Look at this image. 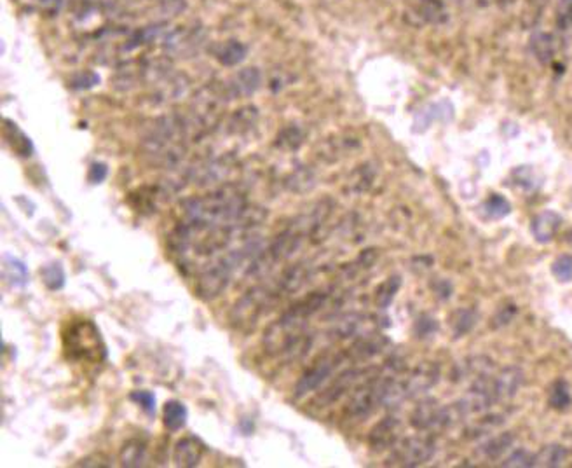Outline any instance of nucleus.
<instances>
[{
    "label": "nucleus",
    "mask_w": 572,
    "mask_h": 468,
    "mask_svg": "<svg viewBox=\"0 0 572 468\" xmlns=\"http://www.w3.org/2000/svg\"><path fill=\"white\" fill-rule=\"evenodd\" d=\"M246 199L234 189H222L208 196H196L182 203L184 222L194 231L232 226L239 231V220L246 212Z\"/></svg>",
    "instance_id": "1"
},
{
    "label": "nucleus",
    "mask_w": 572,
    "mask_h": 468,
    "mask_svg": "<svg viewBox=\"0 0 572 468\" xmlns=\"http://www.w3.org/2000/svg\"><path fill=\"white\" fill-rule=\"evenodd\" d=\"M65 348L74 359L86 360H103L105 359V348L102 344L98 329L89 320L70 325V330L65 336Z\"/></svg>",
    "instance_id": "2"
},
{
    "label": "nucleus",
    "mask_w": 572,
    "mask_h": 468,
    "mask_svg": "<svg viewBox=\"0 0 572 468\" xmlns=\"http://www.w3.org/2000/svg\"><path fill=\"white\" fill-rule=\"evenodd\" d=\"M225 93L216 89L215 86H208L199 91V95L192 100L191 105V119H189V130L194 128L199 132H206L216 125L222 116V107L225 105Z\"/></svg>",
    "instance_id": "3"
},
{
    "label": "nucleus",
    "mask_w": 572,
    "mask_h": 468,
    "mask_svg": "<svg viewBox=\"0 0 572 468\" xmlns=\"http://www.w3.org/2000/svg\"><path fill=\"white\" fill-rule=\"evenodd\" d=\"M276 299V292L269 290V288L264 287H255L251 288L250 292L243 295L239 301L234 304L232 311H230V323L236 329H250L251 325L258 322V318L262 316V313L265 311V308L271 306V302Z\"/></svg>",
    "instance_id": "4"
},
{
    "label": "nucleus",
    "mask_w": 572,
    "mask_h": 468,
    "mask_svg": "<svg viewBox=\"0 0 572 468\" xmlns=\"http://www.w3.org/2000/svg\"><path fill=\"white\" fill-rule=\"evenodd\" d=\"M389 377H374L363 387H358L347 404L346 412L353 419H363L370 416L377 407L384 405L386 391H388Z\"/></svg>",
    "instance_id": "5"
},
{
    "label": "nucleus",
    "mask_w": 572,
    "mask_h": 468,
    "mask_svg": "<svg viewBox=\"0 0 572 468\" xmlns=\"http://www.w3.org/2000/svg\"><path fill=\"white\" fill-rule=\"evenodd\" d=\"M435 454V442L426 437H410L395 446L392 461L402 467H419L427 463Z\"/></svg>",
    "instance_id": "6"
},
{
    "label": "nucleus",
    "mask_w": 572,
    "mask_h": 468,
    "mask_svg": "<svg viewBox=\"0 0 572 468\" xmlns=\"http://www.w3.org/2000/svg\"><path fill=\"white\" fill-rule=\"evenodd\" d=\"M340 362H344V355L325 357L319 362H316L311 369L302 374V377L295 384V398H302L308 393H311V391L318 390L332 376L333 370L340 366Z\"/></svg>",
    "instance_id": "7"
},
{
    "label": "nucleus",
    "mask_w": 572,
    "mask_h": 468,
    "mask_svg": "<svg viewBox=\"0 0 572 468\" xmlns=\"http://www.w3.org/2000/svg\"><path fill=\"white\" fill-rule=\"evenodd\" d=\"M374 373V369H349L346 370V373L340 374L339 377L335 380V383L330 384L328 388H326L325 391H323L321 395H318L315 400L316 405H319V407H326V405H332L333 402H337L339 398H342L344 395L347 393V391L351 390H356L358 387H360L361 381L365 380L363 376H367V374Z\"/></svg>",
    "instance_id": "8"
},
{
    "label": "nucleus",
    "mask_w": 572,
    "mask_h": 468,
    "mask_svg": "<svg viewBox=\"0 0 572 468\" xmlns=\"http://www.w3.org/2000/svg\"><path fill=\"white\" fill-rule=\"evenodd\" d=\"M440 377V367L436 364H420L415 370H412L408 377L403 381L405 387L406 398L419 397L420 393H426L427 390H431Z\"/></svg>",
    "instance_id": "9"
},
{
    "label": "nucleus",
    "mask_w": 572,
    "mask_h": 468,
    "mask_svg": "<svg viewBox=\"0 0 572 468\" xmlns=\"http://www.w3.org/2000/svg\"><path fill=\"white\" fill-rule=\"evenodd\" d=\"M412 425L417 430L447 428L445 407H440L436 400H422L412 412Z\"/></svg>",
    "instance_id": "10"
},
{
    "label": "nucleus",
    "mask_w": 572,
    "mask_h": 468,
    "mask_svg": "<svg viewBox=\"0 0 572 468\" xmlns=\"http://www.w3.org/2000/svg\"><path fill=\"white\" fill-rule=\"evenodd\" d=\"M399 428H402L399 419L395 418V416H388L372 428L370 435H368V446L374 451H384L389 449V447H395L399 435Z\"/></svg>",
    "instance_id": "11"
},
{
    "label": "nucleus",
    "mask_w": 572,
    "mask_h": 468,
    "mask_svg": "<svg viewBox=\"0 0 572 468\" xmlns=\"http://www.w3.org/2000/svg\"><path fill=\"white\" fill-rule=\"evenodd\" d=\"M202 454H205V446L199 439L196 437L189 435L184 437L177 442L175 446V453H173V461L177 467H184V468H192L198 467L199 461H201Z\"/></svg>",
    "instance_id": "12"
},
{
    "label": "nucleus",
    "mask_w": 572,
    "mask_h": 468,
    "mask_svg": "<svg viewBox=\"0 0 572 468\" xmlns=\"http://www.w3.org/2000/svg\"><path fill=\"white\" fill-rule=\"evenodd\" d=\"M229 173V163L225 157L220 159H208L202 161L196 168H191V180H194L198 185H208L213 182H220Z\"/></svg>",
    "instance_id": "13"
},
{
    "label": "nucleus",
    "mask_w": 572,
    "mask_h": 468,
    "mask_svg": "<svg viewBox=\"0 0 572 468\" xmlns=\"http://www.w3.org/2000/svg\"><path fill=\"white\" fill-rule=\"evenodd\" d=\"M560 226L562 217L558 215L557 212H553V210H546V212L539 213V215L532 220L530 231H532L534 238H536L537 243H550L551 240L557 236Z\"/></svg>",
    "instance_id": "14"
},
{
    "label": "nucleus",
    "mask_w": 572,
    "mask_h": 468,
    "mask_svg": "<svg viewBox=\"0 0 572 468\" xmlns=\"http://www.w3.org/2000/svg\"><path fill=\"white\" fill-rule=\"evenodd\" d=\"M260 82L262 75L258 68H244L234 75L227 86V93L229 96H250L260 88Z\"/></svg>",
    "instance_id": "15"
},
{
    "label": "nucleus",
    "mask_w": 572,
    "mask_h": 468,
    "mask_svg": "<svg viewBox=\"0 0 572 468\" xmlns=\"http://www.w3.org/2000/svg\"><path fill=\"white\" fill-rule=\"evenodd\" d=\"M523 383V373L518 367H506L498 377H494L498 400H509L518 393Z\"/></svg>",
    "instance_id": "16"
},
{
    "label": "nucleus",
    "mask_w": 572,
    "mask_h": 468,
    "mask_svg": "<svg viewBox=\"0 0 572 468\" xmlns=\"http://www.w3.org/2000/svg\"><path fill=\"white\" fill-rule=\"evenodd\" d=\"M436 119H440V121H449V119H452V105L447 102H440L431 107H427V110H422L420 114H417L415 123H413L415 128L413 130H415V132H424V130L429 128V125H431L433 121H436Z\"/></svg>",
    "instance_id": "17"
},
{
    "label": "nucleus",
    "mask_w": 572,
    "mask_h": 468,
    "mask_svg": "<svg viewBox=\"0 0 572 468\" xmlns=\"http://www.w3.org/2000/svg\"><path fill=\"white\" fill-rule=\"evenodd\" d=\"M145 460H147V446L141 442V440L131 439V440H127L122 447H120L119 461L122 467H129V468L141 467V465H145Z\"/></svg>",
    "instance_id": "18"
},
{
    "label": "nucleus",
    "mask_w": 572,
    "mask_h": 468,
    "mask_svg": "<svg viewBox=\"0 0 572 468\" xmlns=\"http://www.w3.org/2000/svg\"><path fill=\"white\" fill-rule=\"evenodd\" d=\"M389 341L386 339L384 336H377V337H365V339H360L353 348H351L349 355H353L356 360H367L372 359V357L379 355L384 346H388Z\"/></svg>",
    "instance_id": "19"
},
{
    "label": "nucleus",
    "mask_w": 572,
    "mask_h": 468,
    "mask_svg": "<svg viewBox=\"0 0 572 468\" xmlns=\"http://www.w3.org/2000/svg\"><path fill=\"white\" fill-rule=\"evenodd\" d=\"M187 418H189V411L182 402L178 400H170L166 402L163 411V421L164 426H166L170 432H178V430L184 428L187 425Z\"/></svg>",
    "instance_id": "20"
},
{
    "label": "nucleus",
    "mask_w": 572,
    "mask_h": 468,
    "mask_svg": "<svg viewBox=\"0 0 572 468\" xmlns=\"http://www.w3.org/2000/svg\"><path fill=\"white\" fill-rule=\"evenodd\" d=\"M548 402H550L551 407L557 409V411H565V409L571 407L572 393L567 381L557 380L551 384L550 391H548Z\"/></svg>",
    "instance_id": "21"
},
{
    "label": "nucleus",
    "mask_w": 572,
    "mask_h": 468,
    "mask_svg": "<svg viewBox=\"0 0 572 468\" xmlns=\"http://www.w3.org/2000/svg\"><path fill=\"white\" fill-rule=\"evenodd\" d=\"M478 315L475 309L461 308L454 311L452 318H450V325H452V332L456 337H463L477 325Z\"/></svg>",
    "instance_id": "22"
},
{
    "label": "nucleus",
    "mask_w": 572,
    "mask_h": 468,
    "mask_svg": "<svg viewBox=\"0 0 572 468\" xmlns=\"http://www.w3.org/2000/svg\"><path fill=\"white\" fill-rule=\"evenodd\" d=\"M4 135L6 139H8V142L11 143L13 149H15L19 156H30V154H32V142L29 140V136H26L18 126L13 125L11 121H6Z\"/></svg>",
    "instance_id": "23"
},
{
    "label": "nucleus",
    "mask_w": 572,
    "mask_h": 468,
    "mask_svg": "<svg viewBox=\"0 0 572 468\" xmlns=\"http://www.w3.org/2000/svg\"><path fill=\"white\" fill-rule=\"evenodd\" d=\"M4 274L13 287H25L29 283V267L15 257L4 259Z\"/></svg>",
    "instance_id": "24"
},
{
    "label": "nucleus",
    "mask_w": 572,
    "mask_h": 468,
    "mask_svg": "<svg viewBox=\"0 0 572 468\" xmlns=\"http://www.w3.org/2000/svg\"><path fill=\"white\" fill-rule=\"evenodd\" d=\"M567 458V449L558 444L544 446L536 454V467H560Z\"/></svg>",
    "instance_id": "25"
},
{
    "label": "nucleus",
    "mask_w": 572,
    "mask_h": 468,
    "mask_svg": "<svg viewBox=\"0 0 572 468\" xmlns=\"http://www.w3.org/2000/svg\"><path fill=\"white\" fill-rule=\"evenodd\" d=\"M257 109L255 107H243L241 110H236V114H234L232 117H230L229 121V132L230 133H243L246 132V130H250L251 126L255 125V121H257Z\"/></svg>",
    "instance_id": "26"
},
{
    "label": "nucleus",
    "mask_w": 572,
    "mask_h": 468,
    "mask_svg": "<svg viewBox=\"0 0 572 468\" xmlns=\"http://www.w3.org/2000/svg\"><path fill=\"white\" fill-rule=\"evenodd\" d=\"M244 56H246V46L237 42V40H229L216 53V58H219L220 63L227 65V67H234L239 61H243Z\"/></svg>",
    "instance_id": "27"
},
{
    "label": "nucleus",
    "mask_w": 572,
    "mask_h": 468,
    "mask_svg": "<svg viewBox=\"0 0 572 468\" xmlns=\"http://www.w3.org/2000/svg\"><path fill=\"white\" fill-rule=\"evenodd\" d=\"M530 47H532L537 60L543 61V63H548V61L553 60L555 44L553 37H551L550 33H537V36L530 40Z\"/></svg>",
    "instance_id": "28"
},
{
    "label": "nucleus",
    "mask_w": 572,
    "mask_h": 468,
    "mask_svg": "<svg viewBox=\"0 0 572 468\" xmlns=\"http://www.w3.org/2000/svg\"><path fill=\"white\" fill-rule=\"evenodd\" d=\"M399 287H402V278L399 276H389L381 287L377 288V306L381 309L389 308L395 295L398 294Z\"/></svg>",
    "instance_id": "29"
},
{
    "label": "nucleus",
    "mask_w": 572,
    "mask_h": 468,
    "mask_svg": "<svg viewBox=\"0 0 572 468\" xmlns=\"http://www.w3.org/2000/svg\"><path fill=\"white\" fill-rule=\"evenodd\" d=\"M40 274H42L44 285H46L49 290H60V288H63L65 271L63 267H61V264H47V266L42 267Z\"/></svg>",
    "instance_id": "30"
},
{
    "label": "nucleus",
    "mask_w": 572,
    "mask_h": 468,
    "mask_svg": "<svg viewBox=\"0 0 572 468\" xmlns=\"http://www.w3.org/2000/svg\"><path fill=\"white\" fill-rule=\"evenodd\" d=\"M513 444V435L511 433H501V435L494 437V439L488 440L487 444L482 446V453L487 458H499L505 451H508Z\"/></svg>",
    "instance_id": "31"
},
{
    "label": "nucleus",
    "mask_w": 572,
    "mask_h": 468,
    "mask_svg": "<svg viewBox=\"0 0 572 468\" xmlns=\"http://www.w3.org/2000/svg\"><path fill=\"white\" fill-rule=\"evenodd\" d=\"M484 210H485V213H487V217H491V219H502V217L509 215V212H511V205H509V201L505 198V196L492 194L491 198L485 201Z\"/></svg>",
    "instance_id": "32"
},
{
    "label": "nucleus",
    "mask_w": 572,
    "mask_h": 468,
    "mask_svg": "<svg viewBox=\"0 0 572 468\" xmlns=\"http://www.w3.org/2000/svg\"><path fill=\"white\" fill-rule=\"evenodd\" d=\"M361 320H363V316L360 315H349L346 316V318H342L340 322H337L335 327H333V337H337V339H347V337L354 336V334L360 330Z\"/></svg>",
    "instance_id": "33"
},
{
    "label": "nucleus",
    "mask_w": 572,
    "mask_h": 468,
    "mask_svg": "<svg viewBox=\"0 0 572 468\" xmlns=\"http://www.w3.org/2000/svg\"><path fill=\"white\" fill-rule=\"evenodd\" d=\"M440 329V323L435 316L431 315H420L417 318L415 325H413V332L419 339H427V337L435 336Z\"/></svg>",
    "instance_id": "34"
},
{
    "label": "nucleus",
    "mask_w": 572,
    "mask_h": 468,
    "mask_svg": "<svg viewBox=\"0 0 572 468\" xmlns=\"http://www.w3.org/2000/svg\"><path fill=\"white\" fill-rule=\"evenodd\" d=\"M551 273H553V276L557 278L558 281H564V283L571 281L572 280V256L564 254V256L557 257L555 263L551 264Z\"/></svg>",
    "instance_id": "35"
},
{
    "label": "nucleus",
    "mask_w": 572,
    "mask_h": 468,
    "mask_svg": "<svg viewBox=\"0 0 572 468\" xmlns=\"http://www.w3.org/2000/svg\"><path fill=\"white\" fill-rule=\"evenodd\" d=\"M505 467H518V468H525V467H536V454L529 453L527 449H518L508 456L505 460Z\"/></svg>",
    "instance_id": "36"
},
{
    "label": "nucleus",
    "mask_w": 572,
    "mask_h": 468,
    "mask_svg": "<svg viewBox=\"0 0 572 468\" xmlns=\"http://www.w3.org/2000/svg\"><path fill=\"white\" fill-rule=\"evenodd\" d=\"M302 143V132L297 128V126H290V128L283 130L279 133L278 139V146L283 147V149H297Z\"/></svg>",
    "instance_id": "37"
},
{
    "label": "nucleus",
    "mask_w": 572,
    "mask_h": 468,
    "mask_svg": "<svg viewBox=\"0 0 572 468\" xmlns=\"http://www.w3.org/2000/svg\"><path fill=\"white\" fill-rule=\"evenodd\" d=\"M131 400L134 402V404L140 405L143 411L147 412V414H154L156 412V395L152 393V391H147V390H136V391H131L129 395Z\"/></svg>",
    "instance_id": "38"
},
{
    "label": "nucleus",
    "mask_w": 572,
    "mask_h": 468,
    "mask_svg": "<svg viewBox=\"0 0 572 468\" xmlns=\"http://www.w3.org/2000/svg\"><path fill=\"white\" fill-rule=\"evenodd\" d=\"M557 26L560 30L572 29V0H560L557 9Z\"/></svg>",
    "instance_id": "39"
},
{
    "label": "nucleus",
    "mask_w": 572,
    "mask_h": 468,
    "mask_svg": "<svg viewBox=\"0 0 572 468\" xmlns=\"http://www.w3.org/2000/svg\"><path fill=\"white\" fill-rule=\"evenodd\" d=\"M515 316H516V306H515V304L501 306V308L498 309V313H495L494 323H492V325H494V327L508 325V323L511 322V320L515 318Z\"/></svg>",
    "instance_id": "40"
},
{
    "label": "nucleus",
    "mask_w": 572,
    "mask_h": 468,
    "mask_svg": "<svg viewBox=\"0 0 572 468\" xmlns=\"http://www.w3.org/2000/svg\"><path fill=\"white\" fill-rule=\"evenodd\" d=\"M294 180H297V182L292 184V191H297V192H302L301 185H304V191H309V189L315 185V178H312L311 171H308V170H301V171H297V173H294Z\"/></svg>",
    "instance_id": "41"
},
{
    "label": "nucleus",
    "mask_w": 572,
    "mask_h": 468,
    "mask_svg": "<svg viewBox=\"0 0 572 468\" xmlns=\"http://www.w3.org/2000/svg\"><path fill=\"white\" fill-rule=\"evenodd\" d=\"M513 177L516 178V185H520V187H525V189H532L534 187V171H532V168H529V171H527V177L523 175V166L516 168V170L513 171Z\"/></svg>",
    "instance_id": "42"
},
{
    "label": "nucleus",
    "mask_w": 572,
    "mask_h": 468,
    "mask_svg": "<svg viewBox=\"0 0 572 468\" xmlns=\"http://www.w3.org/2000/svg\"><path fill=\"white\" fill-rule=\"evenodd\" d=\"M106 173H109L106 164L95 163V164H91V168H89V180H91L93 184H100V182L105 180Z\"/></svg>",
    "instance_id": "43"
},
{
    "label": "nucleus",
    "mask_w": 572,
    "mask_h": 468,
    "mask_svg": "<svg viewBox=\"0 0 572 468\" xmlns=\"http://www.w3.org/2000/svg\"><path fill=\"white\" fill-rule=\"evenodd\" d=\"M96 82H98V75L93 74V72H86V74L77 75V77L74 79V88H91Z\"/></svg>",
    "instance_id": "44"
},
{
    "label": "nucleus",
    "mask_w": 572,
    "mask_h": 468,
    "mask_svg": "<svg viewBox=\"0 0 572 468\" xmlns=\"http://www.w3.org/2000/svg\"><path fill=\"white\" fill-rule=\"evenodd\" d=\"M431 287L440 299H449L452 295V283L449 280H436Z\"/></svg>",
    "instance_id": "45"
},
{
    "label": "nucleus",
    "mask_w": 572,
    "mask_h": 468,
    "mask_svg": "<svg viewBox=\"0 0 572 468\" xmlns=\"http://www.w3.org/2000/svg\"><path fill=\"white\" fill-rule=\"evenodd\" d=\"M571 236H572V233H571ZM569 242H571V243H572V238H571V240H569Z\"/></svg>",
    "instance_id": "46"
}]
</instances>
